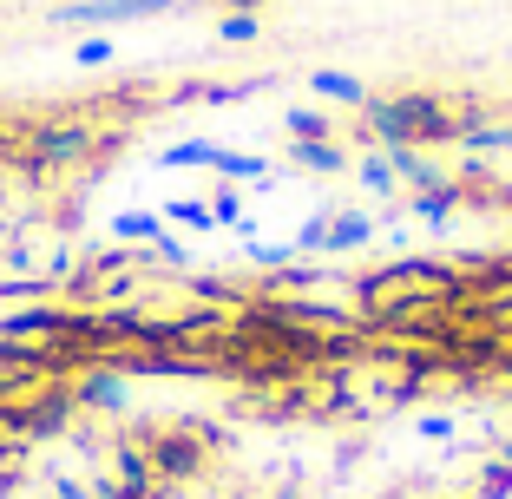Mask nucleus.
Masks as SVG:
<instances>
[{
  "mask_svg": "<svg viewBox=\"0 0 512 499\" xmlns=\"http://www.w3.org/2000/svg\"><path fill=\"white\" fill-rule=\"evenodd\" d=\"M165 165H211V138H191V145L165 152Z\"/></svg>",
  "mask_w": 512,
  "mask_h": 499,
  "instance_id": "obj_13",
  "label": "nucleus"
},
{
  "mask_svg": "<svg viewBox=\"0 0 512 499\" xmlns=\"http://www.w3.org/2000/svg\"><path fill=\"white\" fill-rule=\"evenodd\" d=\"M480 112L486 106L473 92H394V99H368L362 119L381 138V152H394V145L427 152V145H460L480 125Z\"/></svg>",
  "mask_w": 512,
  "mask_h": 499,
  "instance_id": "obj_1",
  "label": "nucleus"
},
{
  "mask_svg": "<svg viewBox=\"0 0 512 499\" xmlns=\"http://www.w3.org/2000/svg\"><path fill=\"white\" fill-rule=\"evenodd\" d=\"M362 184L388 197V191H394V165H388V158H362Z\"/></svg>",
  "mask_w": 512,
  "mask_h": 499,
  "instance_id": "obj_12",
  "label": "nucleus"
},
{
  "mask_svg": "<svg viewBox=\"0 0 512 499\" xmlns=\"http://www.w3.org/2000/svg\"><path fill=\"white\" fill-rule=\"evenodd\" d=\"M112 237H119V243H151V250H158L171 270H184V257H191V250H184V243L171 237V230L158 224L151 211H119V217H112Z\"/></svg>",
  "mask_w": 512,
  "mask_h": 499,
  "instance_id": "obj_3",
  "label": "nucleus"
},
{
  "mask_svg": "<svg viewBox=\"0 0 512 499\" xmlns=\"http://www.w3.org/2000/svg\"><path fill=\"white\" fill-rule=\"evenodd\" d=\"M224 7H237V14H256V7H263V0H224Z\"/></svg>",
  "mask_w": 512,
  "mask_h": 499,
  "instance_id": "obj_14",
  "label": "nucleus"
},
{
  "mask_svg": "<svg viewBox=\"0 0 512 499\" xmlns=\"http://www.w3.org/2000/svg\"><path fill=\"white\" fill-rule=\"evenodd\" d=\"M283 499H296V493H283Z\"/></svg>",
  "mask_w": 512,
  "mask_h": 499,
  "instance_id": "obj_15",
  "label": "nucleus"
},
{
  "mask_svg": "<svg viewBox=\"0 0 512 499\" xmlns=\"http://www.w3.org/2000/svg\"><path fill=\"white\" fill-rule=\"evenodd\" d=\"M368 237H375V217H368V211H335L329 237H322V257H348V250L368 243Z\"/></svg>",
  "mask_w": 512,
  "mask_h": 499,
  "instance_id": "obj_4",
  "label": "nucleus"
},
{
  "mask_svg": "<svg viewBox=\"0 0 512 499\" xmlns=\"http://www.w3.org/2000/svg\"><path fill=\"white\" fill-rule=\"evenodd\" d=\"M256 33H263V20H256V14H230L224 27H217V40H230V46H237V40H256Z\"/></svg>",
  "mask_w": 512,
  "mask_h": 499,
  "instance_id": "obj_10",
  "label": "nucleus"
},
{
  "mask_svg": "<svg viewBox=\"0 0 512 499\" xmlns=\"http://www.w3.org/2000/svg\"><path fill=\"white\" fill-rule=\"evenodd\" d=\"M296 165L335 178V171H348V158H342V145H329V138H322V145H296Z\"/></svg>",
  "mask_w": 512,
  "mask_h": 499,
  "instance_id": "obj_7",
  "label": "nucleus"
},
{
  "mask_svg": "<svg viewBox=\"0 0 512 499\" xmlns=\"http://www.w3.org/2000/svg\"><path fill=\"white\" fill-rule=\"evenodd\" d=\"M211 217H217V224H243V197L230 191V184H224V191H211Z\"/></svg>",
  "mask_w": 512,
  "mask_h": 499,
  "instance_id": "obj_11",
  "label": "nucleus"
},
{
  "mask_svg": "<svg viewBox=\"0 0 512 499\" xmlns=\"http://www.w3.org/2000/svg\"><path fill=\"white\" fill-rule=\"evenodd\" d=\"M73 60L79 66H112V40H106V33H86V40L73 46Z\"/></svg>",
  "mask_w": 512,
  "mask_h": 499,
  "instance_id": "obj_9",
  "label": "nucleus"
},
{
  "mask_svg": "<svg viewBox=\"0 0 512 499\" xmlns=\"http://www.w3.org/2000/svg\"><path fill=\"white\" fill-rule=\"evenodd\" d=\"M309 92H322V99H335V106H368V99H375L355 73H335V66H316V73H309Z\"/></svg>",
  "mask_w": 512,
  "mask_h": 499,
  "instance_id": "obj_5",
  "label": "nucleus"
},
{
  "mask_svg": "<svg viewBox=\"0 0 512 499\" xmlns=\"http://www.w3.org/2000/svg\"><path fill=\"white\" fill-rule=\"evenodd\" d=\"M211 171H224L230 184H270V165H263V158H237V152H224V145H211Z\"/></svg>",
  "mask_w": 512,
  "mask_h": 499,
  "instance_id": "obj_6",
  "label": "nucleus"
},
{
  "mask_svg": "<svg viewBox=\"0 0 512 499\" xmlns=\"http://www.w3.org/2000/svg\"><path fill=\"white\" fill-rule=\"evenodd\" d=\"M158 14H178V0H60L46 7V27H125V20H158Z\"/></svg>",
  "mask_w": 512,
  "mask_h": 499,
  "instance_id": "obj_2",
  "label": "nucleus"
},
{
  "mask_svg": "<svg viewBox=\"0 0 512 499\" xmlns=\"http://www.w3.org/2000/svg\"><path fill=\"white\" fill-rule=\"evenodd\" d=\"M171 224H184V230H211L217 217H211V204H204V197H171Z\"/></svg>",
  "mask_w": 512,
  "mask_h": 499,
  "instance_id": "obj_8",
  "label": "nucleus"
}]
</instances>
